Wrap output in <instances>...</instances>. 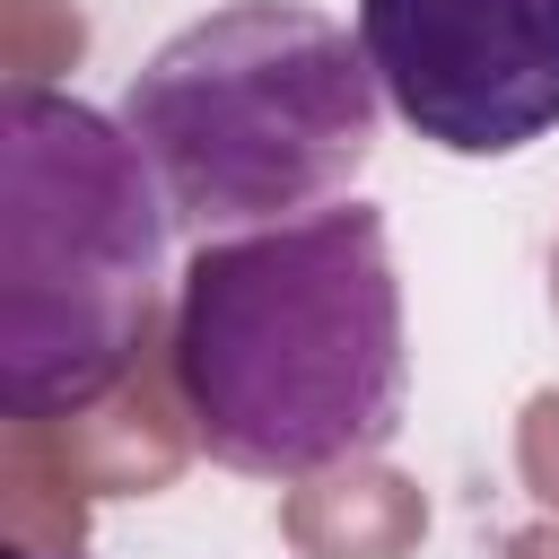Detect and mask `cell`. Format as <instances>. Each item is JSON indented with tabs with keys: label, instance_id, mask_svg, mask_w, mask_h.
I'll list each match as a JSON object with an SVG mask.
<instances>
[{
	"label": "cell",
	"instance_id": "4",
	"mask_svg": "<svg viewBox=\"0 0 559 559\" xmlns=\"http://www.w3.org/2000/svg\"><path fill=\"white\" fill-rule=\"evenodd\" d=\"M384 105L445 157H515L559 131V0H358Z\"/></svg>",
	"mask_w": 559,
	"mask_h": 559
},
{
	"label": "cell",
	"instance_id": "3",
	"mask_svg": "<svg viewBox=\"0 0 559 559\" xmlns=\"http://www.w3.org/2000/svg\"><path fill=\"white\" fill-rule=\"evenodd\" d=\"M122 131L192 245L349 201L376 157L384 87L367 44L306 0H227L175 26L122 87Z\"/></svg>",
	"mask_w": 559,
	"mask_h": 559
},
{
	"label": "cell",
	"instance_id": "1",
	"mask_svg": "<svg viewBox=\"0 0 559 559\" xmlns=\"http://www.w3.org/2000/svg\"><path fill=\"white\" fill-rule=\"evenodd\" d=\"M166 376L210 463L314 480L402 428L411 349L376 201H323L280 227L192 245L166 323Z\"/></svg>",
	"mask_w": 559,
	"mask_h": 559
},
{
	"label": "cell",
	"instance_id": "2",
	"mask_svg": "<svg viewBox=\"0 0 559 559\" xmlns=\"http://www.w3.org/2000/svg\"><path fill=\"white\" fill-rule=\"evenodd\" d=\"M175 210L122 114L61 87L0 105V411L70 419L105 402L166 297Z\"/></svg>",
	"mask_w": 559,
	"mask_h": 559
},
{
	"label": "cell",
	"instance_id": "5",
	"mask_svg": "<svg viewBox=\"0 0 559 559\" xmlns=\"http://www.w3.org/2000/svg\"><path fill=\"white\" fill-rule=\"evenodd\" d=\"M17 559H35V550H17Z\"/></svg>",
	"mask_w": 559,
	"mask_h": 559
}]
</instances>
